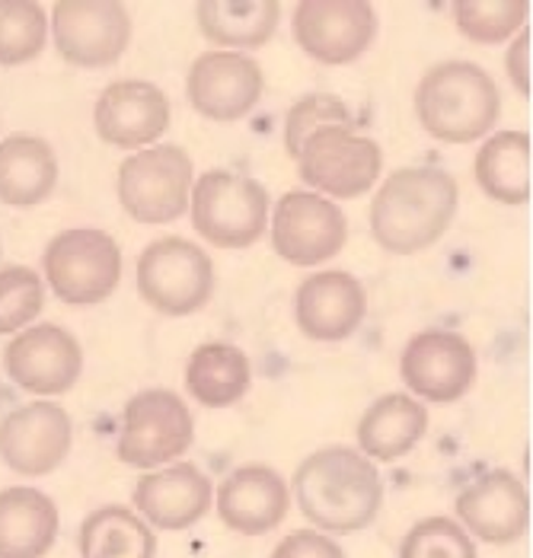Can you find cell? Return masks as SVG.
<instances>
[{"label":"cell","mask_w":533,"mask_h":558,"mask_svg":"<svg viewBox=\"0 0 533 558\" xmlns=\"http://www.w3.org/2000/svg\"><path fill=\"white\" fill-rule=\"evenodd\" d=\"M294 498L323 533H358L384 505V478L361 450L323 447L298 466Z\"/></svg>","instance_id":"6da1fadb"},{"label":"cell","mask_w":533,"mask_h":558,"mask_svg":"<svg viewBox=\"0 0 533 558\" xmlns=\"http://www.w3.org/2000/svg\"><path fill=\"white\" fill-rule=\"evenodd\" d=\"M460 189L438 167H405L387 175L371 202V233L393 256H415L438 243L457 215Z\"/></svg>","instance_id":"7a4b0ae2"},{"label":"cell","mask_w":533,"mask_h":558,"mask_svg":"<svg viewBox=\"0 0 533 558\" xmlns=\"http://www.w3.org/2000/svg\"><path fill=\"white\" fill-rule=\"evenodd\" d=\"M415 116L422 129L438 141L470 144L495 129L501 116V96L480 64L445 61L415 86Z\"/></svg>","instance_id":"3957f363"},{"label":"cell","mask_w":533,"mask_h":558,"mask_svg":"<svg viewBox=\"0 0 533 558\" xmlns=\"http://www.w3.org/2000/svg\"><path fill=\"white\" fill-rule=\"evenodd\" d=\"M192 227L218 250H246L268 227V192L250 175L208 170L189 195Z\"/></svg>","instance_id":"277c9868"},{"label":"cell","mask_w":533,"mask_h":558,"mask_svg":"<svg viewBox=\"0 0 533 558\" xmlns=\"http://www.w3.org/2000/svg\"><path fill=\"white\" fill-rule=\"evenodd\" d=\"M45 281L68 306H93L112 298L122 281L119 243L93 227L58 233L43 258Z\"/></svg>","instance_id":"5b68a950"},{"label":"cell","mask_w":533,"mask_h":558,"mask_svg":"<svg viewBox=\"0 0 533 558\" xmlns=\"http://www.w3.org/2000/svg\"><path fill=\"white\" fill-rule=\"evenodd\" d=\"M116 192L137 223H170L189 211L192 160L177 144L144 147L119 167Z\"/></svg>","instance_id":"8992f818"},{"label":"cell","mask_w":533,"mask_h":558,"mask_svg":"<svg viewBox=\"0 0 533 558\" xmlns=\"http://www.w3.org/2000/svg\"><path fill=\"white\" fill-rule=\"evenodd\" d=\"M137 294L157 313L189 316L211 301L215 265L182 236L157 240L137 256Z\"/></svg>","instance_id":"52a82bcc"},{"label":"cell","mask_w":533,"mask_h":558,"mask_svg":"<svg viewBox=\"0 0 533 558\" xmlns=\"http://www.w3.org/2000/svg\"><path fill=\"white\" fill-rule=\"evenodd\" d=\"M195 440L189 405L170 389H144L122 412L119 460L134 470H154L182 457Z\"/></svg>","instance_id":"ba28073f"},{"label":"cell","mask_w":533,"mask_h":558,"mask_svg":"<svg viewBox=\"0 0 533 558\" xmlns=\"http://www.w3.org/2000/svg\"><path fill=\"white\" fill-rule=\"evenodd\" d=\"M384 167L377 141L355 129H323L304 141L298 154L301 179L332 198H358L371 192Z\"/></svg>","instance_id":"9c48e42d"},{"label":"cell","mask_w":533,"mask_h":558,"mask_svg":"<svg viewBox=\"0 0 533 558\" xmlns=\"http://www.w3.org/2000/svg\"><path fill=\"white\" fill-rule=\"evenodd\" d=\"M51 29L61 58L74 68L116 64L132 39V16L116 0H64L51 7Z\"/></svg>","instance_id":"30bf717a"},{"label":"cell","mask_w":533,"mask_h":558,"mask_svg":"<svg viewBox=\"0 0 533 558\" xmlns=\"http://www.w3.org/2000/svg\"><path fill=\"white\" fill-rule=\"evenodd\" d=\"M349 240V223L336 202L313 192H288L275 205L271 250L284 262L311 268L339 256Z\"/></svg>","instance_id":"8fae6325"},{"label":"cell","mask_w":533,"mask_h":558,"mask_svg":"<svg viewBox=\"0 0 533 558\" xmlns=\"http://www.w3.org/2000/svg\"><path fill=\"white\" fill-rule=\"evenodd\" d=\"M400 377L425 402H457L476 380V351L457 332L425 329L402 348Z\"/></svg>","instance_id":"7c38bea8"},{"label":"cell","mask_w":533,"mask_h":558,"mask_svg":"<svg viewBox=\"0 0 533 558\" xmlns=\"http://www.w3.org/2000/svg\"><path fill=\"white\" fill-rule=\"evenodd\" d=\"M294 43L319 64H349L377 36V13L367 0H304L294 10Z\"/></svg>","instance_id":"4fadbf2b"},{"label":"cell","mask_w":533,"mask_h":558,"mask_svg":"<svg viewBox=\"0 0 533 558\" xmlns=\"http://www.w3.org/2000/svg\"><path fill=\"white\" fill-rule=\"evenodd\" d=\"M263 68L243 51H205L189 68L185 93L195 112L211 122H240L263 99Z\"/></svg>","instance_id":"5bb4252c"},{"label":"cell","mask_w":533,"mask_h":558,"mask_svg":"<svg viewBox=\"0 0 533 558\" xmlns=\"http://www.w3.org/2000/svg\"><path fill=\"white\" fill-rule=\"evenodd\" d=\"M3 367L20 389L36 396H58L81 380L84 351L68 329L58 323H43L13 336L3 351Z\"/></svg>","instance_id":"9a60e30c"},{"label":"cell","mask_w":533,"mask_h":558,"mask_svg":"<svg viewBox=\"0 0 533 558\" xmlns=\"http://www.w3.org/2000/svg\"><path fill=\"white\" fill-rule=\"evenodd\" d=\"M74 444V422L54 402H29L0 422V460L16 475L54 473Z\"/></svg>","instance_id":"2e32d148"},{"label":"cell","mask_w":533,"mask_h":558,"mask_svg":"<svg viewBox=\"0 0 533 558\" xmlns=\"http://www.w3.org/2000/svg\"><path fill=\"white\" fill-rule=\"evenodd\" d=\"M457 517L470 533L492 546L518 543L531 523V498L524 482L508 470H492L457 495Z\"/></svg>","instance_id":"e0dca14e"},{"label":"cell","mask_w":533,"mask_h":558,"mask_svg":"<svg viewBox=\"0 0 533 558\" xmlns=\"http://www.w3.org/2000/svg\"><path fill=\"white\" fill-rule=\"evenodd\" d=\"M93 122L106 144L137 150L170 129V99L160 86L147 81H119L99 93Z\"/></svg>","instance_id":"ac0fdd59"},{"label":"cell","mask_w":533,"mask_h":558,"mask_svg":"<svg viewBox=\"0 0 533 558\" xmlns=\"http://www.w3.org/2000/svg\"><path fill=\"white\" fill-rule=\"evenodd\" d=\"M367 313V294L349 271H319L294 294V323L313 342H342L355 336Z\"/></svg>","instance_id":"d6986e66"},{"label":"cell","mask_w":533,"mask_h":558,"mask_svg":"<svg viewBox=\"0 0 533 558\" xmlns=\"http://www.w3.org/2000/svg\"><path fill=\"white\" fill-rule=\"evenodd\" d=\"M211 478L195 463H177L160 473H147L134 485V508L157 530H189L211 508Z\"/></svg>","instance_id":"ffe728a7"},{"label":"cell","mask_w":533,"mask_h":558,"mask_svg":"<svg viewBox=\"0 0 533 558\" xmlns=\"http://www.w3.org/2000/svg\"><path fill=\"white\" fill-rule=\"evenodd\" d=\"M291 508V492L271 466H240L218 488L223 526L243 536L271 533Z\"/></svg>","instance_id":"44dd1931"},{"label":"cell","mask_w":533,"mask_h":558,"mask_svg":"<svg viewBox=\"0 0 533 558\" xmlns=\"http://www.w3.org/2000/svg\"><path fill=\"white\" fill-rule=\"evenodd\" d=\"M428 430V409L402 392L380 396L358 425V444L367 460L393 463L415 450Z\"/></svg>","instance_id":"7402d4cb"},{"label":"cell","mask_w":533,"mask_h":558,"mask_svg":"<svg viewBox=\"0 0 533 558\" xmlns=\"http://www.w3.org/2000/svg\"><path fill=\"white\" fill-rule=\"evenodd\" d=\"M54 501L29 485L0 492V558H43L58 539Z\"/></svg>","instance_id":"603a6c76"},{"label":"cell","mask_w":533,"mask_h":558,"mask_svg":"<svg viewBox=\"0 0 533 558\" xmlns=\"http://www.w3.org/2000/svg\"><path fill=\"white\" fill-rule=\"evenodd\" d=\"M58 160L36 134H13L0 141V202L10 208H33L54 192Z\"/></svg>","instance_id":"cb8c5ba5"},{"label":"cell","mask_w":533,"mask_h":558,"mask_svg":"<svg viewBox=\"0 0 533 558\" xmlns=\"http://www.w3.org/2000/svg\"><path fill=\"white\" fill-rule=\"evenodd\" d=\"M250 380H253L250 357L237 344L227 342L198 344L185 367V387L192 399L208 409H227L240 402L250 389Z\"/></svg>","instance_id":"d4e9b609"},{"label":"cell","mask_w":533,"mask_h":558,"mask_svg":"<svg viewBox=\"0 0 533 558\" xmlns=\"http://www.w3.org/2000/svg\"><path fill=\"white\" fill-rule=\"evenodd\" d=\"M198 29L221 48H259L266 45L281 16L278 0H202L195 7Z\"/></svg>","instance_id":"484cf974"},{"label":"cell","mask_w":533,"mask_h":558,"mask_svg":"<svg viewBox=\"0 0 533 558\" xmlns=\"http://www.w3.org/2000/svg\"><path fill=\"white\" fill-rule=\"evenodd\" d=\"M476 182L480 189L501 205L531 202V137L524 131L492 134L476 154Z\"/></svg>","instance_id":"4316f807"},{"label":"cell","mask_w":533,"mask_h":558,"mask_svg":"<svg viewBox=\"0 0 533 558\" xmlns=\"http://www.w3.org/2000/svg\"><path fill=\"white\" fill-rule=\"evenodd\" d=\"M157 536L141 517L106 505L87 514L81 526V558H154Z\"/></svg>","instance_id":"83f0119b"},{"label":"cell","mask_w":533,"mask_h":558,"mask_svg":"<svg viewBox=\"0 0 533 558\" xmlns=\"http://www.w3.org/2000/svg\"><path fill=\"white\" fill-rule=\"evenodd\" d=\"M48 36V16L36 0H0V64L16 68L39 58Z\"/></svg>","instance_id":"f1b7e54d"},{"label":"cell","mask_w":533,"mask_h":558,"mask_svg":"<svg viewBox=\"0 0 533 558\" xmlns=\"http://www.w3.org/2000/svg\"><path fill=\"white\" fill-rule=\"evenodd\" d=\"M453 20L470 43L501 45L528 23L524 0H457Z\"/></svg>","instance_id":"f546056e"},{"label":"cell","mask_w":533,"mask_h":558,"mask_svg":"<svg viewBox=\"0 0 533 558\" xmlns=\"http://www.w3.org/2000/svg\"><path fill=\"white\" fill-rule=\"evenodd\" d=\"M45 306L43 278L26 265L0 268V336L26 329Z\"/></svg>","instance_id":"4dcf8cb0"},{"label":"cell","mask_w":533,"mask_h":558,"mask_svg":"<svg viewBox=\"0 0 533 558\" xmlns=\"http://www.w3.org/2000/svg\"><path fill=\"white\" fill-rule=\"evenodd\" d=\"M323 129H355V119H352V112H349V106L342 99H336V96H307L298 106H291V112L284 119L288 157L298 160L304 141Z\"/></svg>","instance_id":"1f68e13d"},{"label":"cell","mask_w":533,"mask_h":558,"mask_svg":"<svg viewBox=\"0 0 533 558\" xmlns=\"http://www.w3.org/2000/svg\"><path fill=\"white\" fill-rule=\"evenodd\" d=\"M400 558H476V546L450 517H428L405 533Z\"/></svg>","instance_id":"d6a6232c"},{"label":"cell","mask_w":533,"mask_h":558,"mask_svg":"<svg viewBox=\"0 0 533 558\" xmlns=\"http://www.w3.org/2000/svg\"><path fill=\"white\" fill-rule=\"evenodd\" d=\"M271 558H346L342 546L336 539H329L326 533H313V530H298V533H288L278 546Z\"/></svg>","instance_id":"836d02e7"},{"label":"cell","mask_w":533,"mask_h":558,"mask_svg":"<svg viewBox=\"0 0 533 558\" xmlns=\"http://www.w3.org/2000/svg\"><path fill=\"white\" fill-rule=\"evenodd\" d=\"M505 68H508L511 84L518 86V93L531 99V29H521L518 33L514 45L508 48Z\"/></svg>","instance_id":"e575fe53"}]
</instances>
